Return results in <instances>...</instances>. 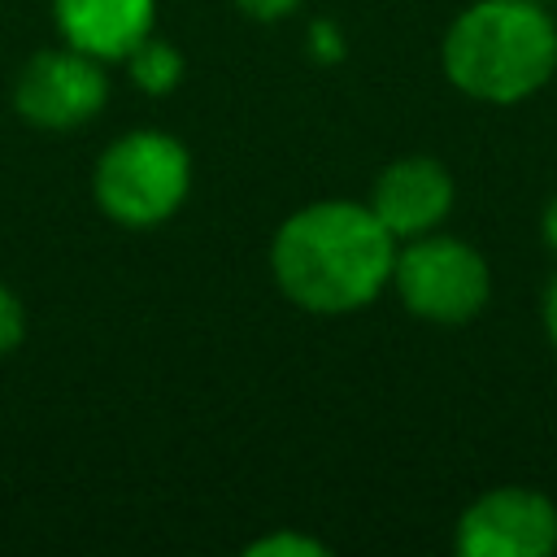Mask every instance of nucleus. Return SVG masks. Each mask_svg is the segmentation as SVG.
<instances>
[{
	"label": "nucleus",
	"instance_id": "f257e3e1",
	"mask_svg": "<svg viewBox=\"0 0 557 557\" xmlns=\"http://www.w3.org/2000/svg\"><path fill=\"white\" fill-rule=\"evenodd\" d=\"M392 231L357 200H313L270 239V274L278 292L309 313L366 309L392 283Z\"/></svg>",
	"mask_w": 557,
	"mask_h": 557
},
{
	"label": "nucleus",
	"instance_id": "f03ea898",
	"mask_svg": "<svg viewBox=\"0 0 557 557\" xmlns=\"http://www.w3.org/2000/svg\"><path fill=\"white\" fill-rule=\"evenodd\" d=\"M440 65L479 104H522L557 74V13L531 0H474L448 22Z\"/></svg>",
	"mask_w": 557,
	"mask_h": 557
},
{
	"label": "nucleus",
	"instance_id": "7ed1b4c3",
	"mask_svg": "<svg viewBox=\"0 0 557 557\" xmlns=\"http://www.w3.org/2000/svg\"><path fill=\"white\" fill-rule=\"evenodd\" d=\"M191 187V157L165 131H126L117 135L91 174V196L104 218L122 226H157L178 213Z\"/></svg>",
	"mask_w": 557,
	"mask_h": 557
},
{
	"label": "nucleus",
	"instance_id": "20e7f679",
	"mask_svg": "<svg viewBox=\"0 0 557 557\" xmlns=\"http://www.w3.org/2000/svg\"><path fill=\"white\" fill-rule=\"evenodd\" d=\"M392 287L400 305L431 326H466L492 300L487 257L457 235H413L396 244Z\"/></svg>",
	"mask_w": 557,
	"mask_h": 557
},
{
	"label": "nucleus",
	"instance_id": "39448f33",
	"mask_svg": "<svg viewBox=\"0 0 557 557\" xmlns=\"http://www.w3.org/2000/svg\"><path fill=\"white\" fill-rule=\"evenodd\" d=\"M461 557H553L557 553V500L527 483L479 492L453 527Z\"/></svg>",
	"mask_w": 557,
	"mask_h": 557
},
{
	"label": "nucleus",
	"instance_id": "423d86ee",
	"mask_svg": "<svg viewBox=\"0 0 557 557\" xmlns=\"http://www.w3.org/2000/svg\"><path fill=\"white\" fill-rule=\"evenodd\" d=\"M109 96V78H104V61L78 52V48H48L35 52L17 83H13V109L44 131H70L83 126L100 113Z\"/></svg>",
	"mask_w": 557,
	"mask_h": 557
},
{
	"label": "nucleus",
	"instance_id": "0eeeda50",
	"mask_svg": "<svg viewBox=\"0 0 557 557\" xmlns=\"http://www.w3.org/2000/svg\"><path fill=\"white\" fill-rule=\"evenodd\" d=\"M453 200H457V187H453L448 165L413 152V157H400L379 170L366 205L400 244V239L440 231V222L453 213Z\"/></svg>",
	"mask_w": 557,
	"mask_h": 557
},
{
	"label": "nucleus",
	"instance_id": "6e6552de",
	"mask_svg": "<svg viewBox=\"0 0 557 557\" xmlns=\"http://www.w3.org/2000/svg\"><path fill=\"white\" fill-rule=\"evenodd\" d=\"M52 22L70 48L96 61H126L157 22V0H52Z\"/></svg>",
	"mask_w": 557,
	"mask_h": 557
},
{
	"label": "nucleus",
	"instance_id": "1a4fd4ad",
	"mask_svg": "<svg viewBox=\"0 0 557 557\" xmlns=\"http://www.w3.org/2000/svg\"><path fill=\"white\" fill-rule=\"evenodd\" d=\"M126 70H131V83H135L139 91L165 96V91L178 87V78H183V57H178L174 44L148 35V39L126 57Z\"/></svg>",
	"mask_w": 557,
	"mask_h": 557
},
{
	"label": "nucleus",
	"instance_id": "9d476101",
	"mask_svg": "<svg viewBox=\"0 0 557 557\" xmlns=\"http://www.w3.org/2000/svg\"><path fill=\"white\" fill-rule=\"evenodd\" d=\"M248 557H326V544L296 531H274L248 544Z\"/></svg>",
	"mask_w": 557,
	"mask_h": 557
},
{
	"label": "nucleus",
	"instance_id": "9b49d317",
	"mask_svg": "<svg viewBox=\"0 0 557 557\" xmlns=\"http://www.w3.org/2000/svg\"><path fill=\"white\" fill-rule=\"evenodd\" d=\"M26 339V309L22 300L0 283V357H9Z\"/></svg>",
	"mask_w": 557,
	"mask_h": 557
},
{
	"label": "nucleus",
	"instance_id": "f8f14e48",
	"mask_svg": "<svg viewBox=\"0 0 557 557\" xmlns=\"http://www.w3.org/2000/svg\"><path fill=\"white\" fill-rule=\"evenodd\" d=\"M248 17H257V22H278V17H287V13H296L300 9V0H235Z\"/></svg>",
	"mask_w": 557,
	"mask_h": 557
},
{
	"label": "nucleus",
	"instance_id": "ddd939ff",
	"mask_svg": "<svg viewBox=\"0 0 557 557\" xmlns=\"http://www.w3.org/2000/svg\"><path fill=\"white\" fill-rule=\"evenodd\" d=\"M540 326H544V339H548V348L557 352V274L544 283V292H540Z\"/></svg>",
	"mask_w": 557,
	"mask_h": 557
},
{
	"label": "nucleus",
	"instance_id": "4468645a",
	"mask_svg": "<svg viewBox=\"0 0 557 557\" xmlns=\"http://www.w3.org/2000/svg\"><path fill=\"white\" fill-rule=\"evenodd\" d=\"M540 239L548 244V252L557 257V191L548 196V205L540 209Z\"/></svg>",
	"mask_w": 557,
	"mask_h": 557
},
{
	"label": "nucleus",
	"instance_id": "2eb2a0df",
	"mask_svg": "<svg viewBox=\"0 0 557 557\" xmlns=\"http://www.w3.org/2000/svg\"><path fill=\"white\" fill-rule=\"evenodd\" d=\"M309 48H313L318 57H339V39H335V26H331V22H318V26H313V39H309Z\"/></svg>",
	"mask_w": 557,
	"mask_h": 557
},
{
	"label": "nucleus",
	"instance_id": "dca6fc26",
	"mask_svg": "<svg viewBox=\"0 0 557 557\" xmlns=\"http://www.w3.org/2000/svg\"><path fill=\"white\" fill-rule=\"evenodd\" d=\"M531 4H557V0H531Z\"/></svg>",
	"mask_w": 557,
	"mask_h": 557
}]
</instances>
